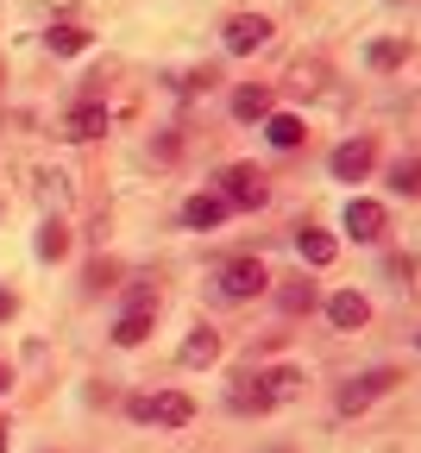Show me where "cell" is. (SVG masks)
Masks as SVG:
<instances>
[{"mask_svg": "<svg viewBox=\"0 0 421 453\" xmlns=\"http://www.w3.org/2000/svg\"><path fill=\"white\" fill-rule=\"evenodd\" d=\"M258 290H271V271H264V258H233V265L220 271V296L246 303V296H258Z\"/></svg>", "mask_w": 421, "mask_h": 453, "instance_id": "3", "label": "cell"}, {"mask_svg": "<svg viewBox=\"0 0 421 453\" xmlns=\"http://www.w3.org/2000/svg\"><path fill=\"white\" fill-rule=\"evenodd\" d=\"M371 164H378V145H371V139H346V145H333V177H340V183H358Z\"/></svg>", "mask_w": 421, "mask_h": 453, "instance_id": "7", "label": "cell"}, {"mask_svg": "<svg viewBox=\"0 0 421 453\" xmlns=\"http://www.w3.org/2000/svg\"><path fill=\"white\" fill-rule=\"evenodd\" d=\"M214 359H220V334L214 327H195L183 340V365H214Z\"/></svg>", "mask_w": 421, "mask_h": 453, "instance_id": "16", "label": "cell"}, {"mask_svg": "<svg viewBox=\"0 0 421 453\" xmlns=\"http://www.w3.org/2000/svg\"><path fill=\"white\" fill-rule=\"evenodd\" d=\"M415 347H421V334H415Z\"/></svg>", "mask_w": 421, "mask_h": 453, "instance_id": "25", "label": "cell"}, {"mask_svg": "<svg viewBox=\"0 0 421 453\" xmlns=\"http://www.w3.org/2000/svg\"><path fill=\"white\" fill-rule=\"evenodd\" d=\"M277 303H283L289 315H295V309H309V303H315V283H309V277H295V283H283V290H277Z\"/></svg>", "mask_w": 421, "mask_h": 453, "instance_id": "21", "label": "cell"}, {"mask_svg": "<svg viewBox=\"0 0 421 453\" xmlns=\"http://www.w3.org/2000/svg\"><path fill=\"white\" fill-rule=\"evenodd\" d=\"M340 226H346V234L358 240V246H378L384 240V202H365V196H358V202H346V214H340Z\"/></svg>", "mask_w": 421, "mask_h": 453, "instance_id": "4", "label": "cell"}, {"mask_svg": "<svg viewBox=\"0 0 421 453\" xmlns=\"http://www.w3.org/2000/svg\"><path fill=\"white\" fill-rule=\"evenodd\" d=\"M64 252H70L64 220H44V226H38V258H64Z\"/></svg>", "mask_w": 421, "mask_h": 453, "instance_id": "19", "label": "cell"}, {"mask_svg": "<svg viewBox=\"0 0 421 453\" xmlns=\"http://www.w3.org/2000/svg\"><path fill=\"white\" fill-rule=\"evenodd\" d=\"M271 32H277V26H271L264 13H239V19H226V50H233V57H252V50L271 44Z\"/></svg>", "mask_w": 421, "mask_h": 453, "instance_id": "6", "label": "cell"}, {"mask_svg": "<svg viewBox=\"0 0 421 453\" xmlns=\"http://www.w3.org/2000/svg\"><path fill=\"white\" fill-rule=\"evenodd\" d=\"M295 252H302V265H333V234L302 226V234H295Z\"/></svg>", "mask_w": 421, "mask_h": 453, "instance_id": "15", "label": "cell"}, {"mask_svg": "<svg viewBox=\"0 0 421 453\" xmlns=\"http://www.w3.org/2000/svg\"><path fill=\"white\" fill-rule=\"evenodd\" d=\"M302 113H264V139L277 145V151H295V145H302Z\"/></svg>", "mask_w": 421, "mask_h": 453, "instance_id": "14", "label": "cell"}, {"mask_svg": "<svg viewBox=\"0 0 421 453\" xmlns=\"http://www.w3.org/2000/svg\"><path fill=\"white\" fill-rule=\"evenodd\" d=\"M390 189H396V196H421V157H402V164L390 170Z\"/></svg>", "mask_w": 421, "mask_h": 453, "instance_id": "20", "label": "cell"}, {"mask_svg": "<svg viewBox=\"0 0 421 453\" xmlns=\"http://www.w3.org/2000/svg\"><path fill=\"white\" fill-rule=\"evenodd\" d=\"M64 133L70 139H101L107 133V107H76L70 120H64Z\"/></svg>", "mask_w": 421, "mask_h": 453, "instance_id": "17", "label": "cell"}, {"mask_svg": "<svg viewBox=\"0 0 421 453\" xmlns=\"http://www.w3.org/2000/svg\"><path fill=\"white\" fill-rule=\"evenodd\" d=\"M7 384H13V378H7V365H0V390H7Z\"/></svg>", "mask_w": 421, "mask_h": 453, "instance_id": "24", "label": "cell"}, {"mask_svg": "<svg viewBox=\"0 0 421 453\" xmlns=\"http://www.w3.org/2000/svg\"><path fill=\"white\" fill-rule=\"evenodd\" d=\"M264 113H277V101H271V88H264V82L233 88V120H264Z\"/></svg>", "mask_w": 421, "mask_h": 453, "instance_id": "11", "label": "cell"}, {"mask_svg": "<svg viewBox=\"0 0 421 453\" xmlns=\"http://www.w3.org/2000/svg\"><path fill=\"white\" fill-rule=\"evenodd\" d=\"M133 416L139 422H157V428H189L195 422V403L183 390H157V396H133Z\"/></svg>", "mask_w": 421, "mask_h": 453, "instance_id": "1", "label": "cell"}, {"mask_svg": "<svg viewBox=\"0 0 421 453\" xmlns=\"http://www.w3.org/2000/svg\"><path fill=\"white\" fill-rule=\"evenodd\" d=\"M226 396H233V410H239V416H264V410H271V403H264V378H258V372H239Z\"/></svg>", "mask_w": 421, "mask_h": 453, "instance_id": "10", "label": "cell"}, {"mask_svg": "<svg viewBox=\"0 0 421 453\" xmlns=\"http://www.w3.org/2000/svg\"><path fill=\"white\" fill-rule=\"evenodd\" d=\"M327 321H333L340 334H358V327L371 321V303L358 296V290H340V296H327Z\"/></svg>", "mask_w": 421, "mask_h": 453, "instance_id": "8", "label": "cell"}, {"mask_svg": "<svg viewBox=\"0 0 421 453\" xmlns=\"http://www.w3.org/2000/svg\"><path fill=\"white\" fill-rule=\"evenodd\" d=\"M390 384H396V372H365L358 384H346V390H340V410H346V416H352V410H365L371 396H378V390H390Z\"/></svg>", "mask_w": 421, "mask_h": 453, "instance_id": "12", "label": "cell"}, {"mask_svg": "<svg viewBox=\"0 0 421 453\" xmlns=\"http://www.w3.org/2000/svg\"><path fill=\"white\" fill-rule=\"evenodd\" d=\"M258 378H264V403H271V410H277V403H295V396H302V384H309L295 365H271V372H258Z\"/></svg>", "mask_w": 421, "mask_h": 453, "instance_id": "9", "label": "cell"}, {"mask_svg": "<svg viewBox=\"0 0 421 453\" xmlns=\"http://www.w3.org/2000/svg\"><path fill=\"white\" fill-rule=\"evenodd\" d=\"M396 64H402V44H390V38L371 44V70H396Z\"/></svg>", "mask_w": 421, "mask_h": 453, "instance_id": "22", "label": "cell"}, {"mask_svg": "<svg viewBox=\"0 0 421 453\" xmlns=\"http://www.w3.org/2000/svg\"><path fill=\"white\" fill-rule=\"evenodd\" d=\"M151 315H157V290H151V283H139L133 303H126V315L113 321V340H119V347H139V340L151 334Z\"/></svg>", "mask_w": 421, "mask_h": 453, "instance_id": "2", "label": "cell"}, {"mask_svg": "<svg viewBox=\"0 0 421 453\" xmlns=\"http://www.w3.org/2000/svg\"><path fill=\"white\" fill-rule=\"evenodd\" d=\"M13 315H19V296H13V290H0V321H13Z\"/></svg>", "mask_w": 421, "mask_h": 453, "instance_id": "23", "label": "cell"}, {"mask_svg": "<svg viewBox=\"0 0 421 453\" xmlns=\"http://www.w3.org/2000/svg\"><path fill=\"white\" fill-rule=\"evenodd\" d=\"M220 220H226V202L220 196H189L183 202V226H195V234H214Z\"/></svg>", "mask_w": 421, "mask_h": 453, "instance_id": "13", "label": "cell"}, {"mask_svg": "<svg viewBox=\"0 0 421 453\" xmlns=\"http://www.w3.org/2000/svg\"><path fill=\"white\" fill-rule=\"evenodd\" d=\"M264 196H271V183L258 177L252 164H233V170H226V189H220L226 208H264Z\"/></svg>", "mask_w": 421, "mask_h": 453, "instance_id": "5", "label": "cell"}, {"mask_svg": "<svg viewBox=\"0 0 421 453\" xmlns=\"http://www.w3.org/2000/svg\"><path fill=\"white\" fill-rule=\"evenodd\" d=\"M44 44H50L57 57H76V50L88 44V32H82V26H50V32H44Z\"/></svg>", "mask_w": 421, "mask_h": 453, "instance_id": "18", "label": "cell"}]
</instances>
